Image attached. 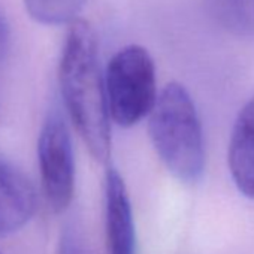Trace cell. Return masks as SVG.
<instances>
[{
  "instance_id": "cell-1",
  "label": "cell",
  "mask_w": 254,
  "mask_h": 254,
  "mask_svg": "<svg viewBox=\"0 0 254 254\" xmlns=\"http://www.w3.org/2000/svg\"><path fill=\"white\" fill-rule=\"evenodd\" d=\"M59 84L75 129L94 160L105 163L111 154V114L97 38L84 20L72 23L66 35L59 63Z\"/></svg>"
},
{
  "instance_id": "cell-2",
  "label": "cell",
  "mask_w": 254,
  "mask_h": 254,
  "mask_svg": "<svg viewBox=\"0 0 254 254\" xmlns=\"http://www.w3.org/2000/svg\"><path fill=\"white\" fill-rule=\"evenodd\" d=\"M153 147L165 168L181 183H197L205 171V144L196 105L178 82L168 84L148 115Z\"/></svg>"
},
{
  "instance_id": "cell-3",
  "label": "cell",
  "mask_w": 254,
  "mask_h": 254,
  "mask_svg": "<svg viewBox=\"0 0 254 254\" xmlns=\"http://www.w3.org/2000/svg\"><path fill=\"white\" fill-rule=\"evenodd\" d=\"M106 99L111 118L121 127H132L148 117L157 102L156 66L141 45L117 51L105 70Z\"/></svg>"
},
{
  "instance_id": "cell-4",
  "label": "cell",
  "mask_w": 254,
  "mask_h": 254,
  "mask_svg": "<svg viewBox=\"0 0 254 254\" xmlns=\"http://www.w3.org/2000/svg\"><path fill=\"white\" fill-rule=\"evenodd\" d=\"M38 160L42 190L50 208L66 211L75 193V159L67 126L59 112H51L39 132Z\"/></svg>"
},
{
  "instance_id": "cell-5",
  "label": "cell",
  "mask_w": 254,
  "mask_h": 254,
  "mask_svg": "<svg viewBox=\"0 0 254 254\" xmlns=\"http://www.w3.org/2000/svg\"><path fill=\"white\" fill-rule=\"evenodd\" d=\"M105 232L108 254H136L135 218L123 177L109 168L105 177Z\"/></svg>"
},
{
  "instance_id": "cell-6",
  "label": "cell",
  "mask_w": 254,
  "mask_h": 254,
  "mask_svg": "<svg viewBox=\"0 0 254 254\" xmlns=\"http://www.w3.org/2000/svg\"><path fill=\"white\" fill-rule=\"evenodd\" d=\"M38 209V193L29 178L0 159V235L24 227Z\"/></svg>"
},
{
  "instance_id": "cell-7",
  "label": "cell",
  "mask_w": 254,
  "mask_h": 254,
  "mask_svg": "<svg viewBox=\"0 0 254 254\" xmlns=\"http://www.w3.org/2000/svg\"><path fill=\"white\" fill-rule=\"evenodd\" d=\"M227 160L236 189L244 196L254 199V97L242 106L236 117Z\"/></svg>"
},
{
  "instance_id": "cell-8",
  "label": "cell",
  "mask_w": 254,
  "mask_h": 254,
  "mask_svg": "<svg viewBox=\"0 0 254 254\" xmlns=\"http://www.w3.org/2000/svg\"><path fill=\"white\" fill-rule=\"evenodd\" d=\"M212 18L239 38L254 36V0H205Z\"/></svg>"
},
{
  "instance_id": "cell-9",
  "label": "cell",
  "mask_w": 254,
  "mask_h": 254,
  "mask_svg": "<svg viewBox=\"0 0 254 254\" xmlns=\"http://www.w3.org/2000/svg\"><path fill=\"white\" fill-rule=\"evenodd\" d=\"M88 0H24L30 18L45 26L72 24Z\"/></svg>"
},
{
  "instance_id": "cell-10",
  "label": "cell",
  "mask_w": 254,
  "mask_h": 254,
  "mask_svg": "<svg viewBox=\"0 0 254 254\" xmlns=\"http://www.w3.org/2000/svg\"><path fill=\"white\" fill-rule=\"evenodd\" d=\"M9 42H11V30H9V24L5 18V15L0 12V62H2L8 53L9 48Z\"/></svg>"
},
{
  "instance_id": "cell-11",
  "label": "cell",
  "mask_w": 254,
  "mask_h": 254,
  "mask_svg": "<svg viewBox=\"0 0 254 254\" xmlns=\"http://www.w3.org/2000/svg\"><path fill=\"white\" fill-rule=\"evenodd\" d=\"M0 254H2V253H0Z\"/></svg>"
}]
</instances>
